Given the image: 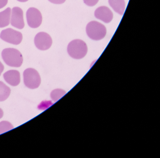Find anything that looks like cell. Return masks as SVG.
<instances>
[{
	"instance_id": "5bb4252c",
	"label": "cell",
	"mask_w": 160,
	"mask_h": 158,
	"mask_svg": "<svg viewBox=\"0 0 160 158\" xmlns=\"http://www.w3.org/2000/svg\"><path fill=\"white\" fill-rule=\"evenodd\" d=\"M66 92L61 89H56L52 91L51 93V98L54 101L57 102L65 95Z\"/></svg>"
},
{
	"instance_id": "7a4b0ae2",
	"label": "cell",
	"mask_w": 160,
	"mask_h": 158,
	"mask_svg": "<svg viewBox=\"0 0 160 158\" xmlns=\"http://www.w3.org/2000/svg\"><path fill=\"white\" fill-rule=\"evenodd\" d=\"M88 50L87 44L81 40H72L67 47V51L69 55L75 59L83 58L87 55Z\"/></svg>"
},
{
	"instance_id": "ba28073f",
	"label": "cell",
	"mask_w": 160,
	"mask_h": 158,
	"mask_svg": "<svg viewBox=\"0 0 160 158\" xmlns=\"http://www.w3.org/2000/svg\"><path fill=\"white\" fill-rule=\"evenodd\" d=\"M11 24L12 26L19 29L25 27L23 11L20 8L15 7L12 9Z\"/></svg>"
},
{
	"instance_id": "d6986e66",
	"label": "cell",
	"mask_w": 160,
	"mask_h": 158,
	"mask_svg": "<svg viewBox=\"0 0 160 158\" xmlns=\"http://www.w3.org/2000/svg\"><path fill=\"white\" fill-rule=\"evenodd\" d=\"M4 66H3V64L2 63V62L0 61V76L1 75L2 73V71L4 70Z\"/></svg>"
},
{
	"instance_id": "9c48e42d",
	"label": "cell",
	"mask_w": 160,
	"mask_h": 158,
	"mask_svg": "<svg viewBox=\"0 0 160 158\" xmlns=\"http://www.w3.org/2000/svg\"><path fill=\"white\" fill-rule=\"evenodd\" d=\"M94 16L97 19L102 21L106 23H108L112 21L113 14L107 7L101 6L98 8L94 12Z\"/></svg>"
},
{
	"instance_id": "8992f818",
	"label": "cell",
	"mask_w": 160,
	"mask_h": 158,
	"mask_svg": "<svg viewBox=\"0 0 160 158\" xmlns=\"http://www.w3.org/2000/svg\"><path fill=\"white\" fill-rule=\"evenodd\" d=\"M27 22L30 27L32 28H37L42 24V16L40 10L35 8H30L27 10Z\"/></svg>"
},
{
	"instance_id": "ac0fdd59",
	"label": "cell",
	"mask_w": 160,
	"mask_h": 158,
	"mask_svg": "<svg viewBox=\"0 0 160 158\" xmlns=\"http://www.w3.org/2000/svg\"><path fill=\"white\" fill-rule=\"evenodd\" d=\"M8 0H0V9L3 8L8 3Z\"/></svg>"
},
{
	"instance_id": "e0dca14e",
	"label": "cell",
	"mask_w": 160,
	"mask_h": 158,
	"mask_svg": "<svg viewBox=\"0 0 160 158\" xmlns=\"http://www.w3.org/2000/svg\"><path fill=\"white\" fill-rule=\"evenodd\" d=\"M50 3L56 4H61L63 3L66 0H48Z\"/></svg>"
},
{
	"instance_id": "3957f363",
	"label": "cell",
	"mask_w": 160,
	"mask_h": 158,
	"mask_svg": "<svg viewBox=\"0 0 160 158\" xmlns=\"http://www.w3.org/2000/svg\"><path fill=\"white\" fill-rule=\"evenodd\" d=\"M86 32L91 39L99 40L105 37L107 30L103 24L98 22L92 21L87 24Z\"/></svg>"
},
{
	"instance_id": "8fae6325",
	"label": "cell",
	"mask_w": 160,
	"mask_h": 158,
	"mask_svg": "<svg viewBox=\"0 0 160 158\" xmlns=\"http://www.w3.org/2000/svg\"><path fill=\"white\" fill-rule=\"evenodd\" d=\"M108 3L115 12L120 15H123L125 8L124 0H108Z\"/></svg>"
},
{
	"instance_id": "4fadbf2b",
	"label": "cell",
	"mask_w": 160,
	"mask_h": 158,
	"mask_svg": "<svg viewBox=\"0 0 160 158\" xmlns=\"http://www.w3.org/2000/svg\"><path fill=\"white\" fill-rule=\"evenodd\" d=\"M11 90L3 82L0 81V102L4 101L9 97Z\"/></svg>"
},
{
	"instance_id": "5b68a950",
	"label": "cell",
	"mask_w": 160,
	"mask_h": 158,
	"mask_svg": "<svg viewBox=\"0 0 160 158\" xmlns=\"http://www.w3.org/2000/svg\"><path fill=\"white\" fill-rule=\"evenodd\" d=\"M0 38L8 43L17 45L22 42L23 35L19 31L9 28L2 31Z\"/></svg>"
},
{
	"instance_id": "9a60e30c",
	"label": "cell",
	"mask_w": 160,
	"mask_h": 158,
	"mask_svg": "<svg viewBox=\"0 0 160 158\" xmlns=\"http://www.w3.org/2000/svg\"><path fill=\"white\" fill-rule=\"evenodd\" d=\"M13 125L7 121H2L0 122V134L4 133L13 129Z\"/></svg>"
},
{
	"instance_id": "277c9868",
	"label": "cell",
	"mask_w": 160,
	"mask_h": 158,
	"mask_svg": "<svg viewBox=\"0 0 160 158\" xmlns=\"http://www.w3.org/2000/svg\"><path fill=\"white\" fill-rule=\"evenodd\" d=\"M24 81L26 87L31 89H35L41 84V76L34 69L28 68L24 72Z\"/></svg>"
},
{
	"instance_id": "2e32d148",
	"label": "cell",
	"mask_w": 160,
	"mask_h": 158,
	"mask_svg": "<svg viewBox=\"0 0 160 158\" xmlns=\"http://www.w3.org/2000/svg\"><path fill=\"white\" fill-rule=\"evenodd\" d=\"M99 0H84V3L88 6H93L99 2Z\"/></svg>"
},
{
	"instance_id": "52a82bcc",
	"label": "cell",
	"mask_w": 160,
	"mask_h": 158,
	"mask_svg": "<svg viewBox=\"0 0 160 158\" xmlns=\"http://www.w3.org/2000/svg\"><path fill=\"white\" fill-rule=\"evenodd\" d=\"M34 41L37 49L41 50H46L52 46V38L45 32L38 33L34 38Z\"/></svg>"
},
{
	"instance_id": "44dd1931",
	"label": "cell",
	"mask_w": 160,
	"mask_h": 158,
	"mask_svg": "<svg viewBox=\"0 0 160 158\" xmlns=\"http://www.w3.org/2000/svg\"><path fill=\"white\" fill-rule=\"evenodd\" d=\"M19 2H22V3H25V2H27V1L28 0H17Z\"/></svg>"
},
{
	"instance_id": "6da1fadb",
	"label": "cell",
	"mask_w": 160,
	"mask_h": 158,
	"mask_svg": "<svg viewBox=\"0 0 160 158\" xmlns=\"http://www.w3.org/2000/svg\"><path fill=\"white\" fill-rule=\"evenodd\" d=\"M2 56L4 62L10 66L19 67L23 63L22 54L14 48L4 49L2 52Z\"/></svg>"
},
{
	"instance_id": "ffe728a7",
	"label": "cell",
	"mask_w": 160,
	"mask_h": 158,
	"mask_svg": "<svg viewBox=\"0 0 160 158\" xmlns=\"http://www.w3.org/2000/svg\"><path fill=\"white\" fill-rule=\"evenodd\" d=\"M3 112L2 111V109L1 108H0V119L3 117Z\"/></svg>"
},
{
	"instance_id": "30bf717a",
	"label": "cell",
	"mask_w": 160,
	"mask_h": 158,
	"mask_svg": "<svg viewBox=\"0 0 160 158\" xmlns=\"http://www.w3.org/2000/svg\"><path fill=\"white\" fill-rule=\"evenodd\" d=\"M3 78L6 82L12 86H17L20 82V75L17 70H12L6 71L3 74Z\"/></svg>"
},
{
	"instance_id": "7c38bea8",
	"label": "cell",
	"mask_w": 160,
	"mask_h": 158,
	"mask_svg": "<svg viewBox=\"0 0 160 158\" xmlns=\"http://www.w3.org/2000/svg\"><path fill=\"white\" fill-rule=\"evenodd\" d=\"M11 8L8 7L0 12V28H3L10 24Z\"/></svg>"
}]
</instances>
